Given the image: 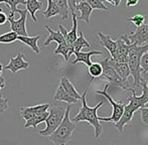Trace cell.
<instances>
[{
	"label": "cell",
	"mask_w": 148,
	"mask_h": 145,
	"mask_svg": "<svg viewBox=\"0 0 148 145\" xmlns=\"http://www.w3.org/2000/svg\"><path fill=\"white\" fill-rule=\"evenodd\" d=\"M108 88H109V84H107L102 91H95L96 94L101 95L105 99H107V101L110 103V105H112V108H113V112H112V115L110 117H99L100 121L104 122H113V123H117L119 119L121 118L124 111V106L125 104L123 102H115L113 100L110 94L108 93Z\"/></svg>",
	"instance_id": "cell-6"
},
{
	"label": "cell",
	"mask_w": 148,
	"mask_h": 145,
	"mask_svg": "<svg viewBox=\"0 0 148 145\" xmlns=\"http://www.w3.org/2000/svg\"><path fill=\"white\" fill-rule=\"evenodd\" d=\"M109 64L113 67L116 72L123 81H128V78L130 76V70H129L128 64H122V63H116L111 57H109Z\"/></svg>",
	"instance_id": "cell-14"
},
{
	"label": "cell",
	"mask_w": 148,
	"mask_h": 145,
	"mask_svg": "<svg viewBox=\"0 0 148 145\" xmlns=\"http://www.w3.org/2000/svg\"><path fill=\"white\" fill-rule=\"evenodd\" d=\"M142 80H148V72L142 75Z\"/></svg>",
	"instance_id": "cell-40"
},
{
	"label": "cell",
	"mask_w": 148,
	"mask_h": 145,
	"mask_svg": "<svg viewBox=\"0 0 148 145\" xmlns=\"http://www.w3.org/2000/svg\"><path fill=\"white\" fill-rule=\"evenodd\" d=\"M139 3V0H126L127 7H134Z\"/></svg>",
	"instance_id": "cell-37"
},
{
	"label": "cell",
	"mask_w": 148,
	"mask_h": 145,
	"mask_svg": "<svg viewBox=\"0 0 148 145\" xmlns=\"http://www.w3.org/2000/svg\"><path fill=\"white\" fill-rule=\"evenodd\" d=\"M88 68H89V74L92 77V79L99 78V77L102 76L103 69H102V66L100 63H92V65Z\"/></svg>",
	"instance_id": "cell-27"
},
{
	"label": "cell",
	"mask_w": 148,
	"mask_h": 145,
	"mask_svg": "<svg viewBox=\"0 0 148 145\" xmlns=\"http://www.w3.org/2000/svg\"><path fill=\"white\" fill-rule=\"evenodd\" d=\"M92 80L89 82V85L87 87V89L85 90L84 94L82 95V98H81V101H82V107H81L79 113L75 116L72 119V121L74 123H78V122H87L89 123L92 127L94 128V131H95V137L99 138L100 136L103 133V127L100 124V120H99V116H98V110H99L100 107L102 105H104L105 101H100L95 107H90L87 104V91H88V88L91 84Z\"/></svg>",
	"instance_id": "cell-1"
},
{
	"label": "cell",
	"mask_w": 148,
	"mask_h": 145,
	"mask_svg": "<svg viewBox=\"0 0 148 145\" xmlns=\"http://www.w3.org/2000/svg\"><path fill=\"white\" fill-rule=\"evenodd\" d=\"M83 47H90V43L88 42L86 38L84 36L83 31H80V36H78V38L75 40V42L72 44V49H73V53H79L81 51V49Z\"/></svg>",
	"instance_id": "cell-23"
},
{
	"label": "cell",
	"mask_w": 148,
	"mask_h": 145,
	"mask_svg": "<svg viewBox=\"0 0 148 145\" xmlns=\"http://www.w3.org/2000/svg\"><path fill=\"white\" fill-rule=\"evenodd\" d=\"M71 49V45H69L68 43L64 41V42L60 43V44L58 45V47L55 49V53L56 55H62L64 57V61L68 62L69 61V53H70Z\"/></svg>",
	"instance_id": "cell-26"
},
{
	"label": "cell",
	"mask_w": 148,
	"mask_h": 145,
	"mask_svg": "<svg viewBox=\"0 0 148 145\" xmlns=\"http://www.w3.org/2000/svg\"><path fill=\"white\" fill-rule=\"evenodd\" d=\"M140 68H141V72H142V75L148 72V51L142 55V57H141Z\"/></svg>",
	"instance_id": "cell-32"
},
{
	"label": "cell",
	"mask_w": 148,
	"mask_h": 145,
	"mask_svg": "<svg viewBox=\"0 0 148 145\" xmlns=\"http://www.w3.org/2000/svg\"><path fill=\"white\" fill-rule=\"evenodd\" d=\"M88 4L92 7V9H99V10H104L107 11L109 8L102 2V0H87Z\"/></svg>",
	"instance_id": "cell-31"
},
{
	"label": "cell",
	"mask_w": 148,
	"mask_h": 145,
	"mask_svg": "<svg viewBox=\"0 0 148 145\" xmlns=\"http://www.w3.org/2000/svg\"><path fill=\"white\" fill-rule=\"evenodd\" d=\"M76 10H79L81 11V15L77 16V20H83L85 21L87 24L90 23V16L92 14V7L88 4V2H81V3H78L76 6Z\"/></svg>",
	"instance_id": "cell-16"
},
{
	"label": "cell",
	"mask_w": 148,
	"mask_h": 145,
	"mask_svg": "<svg viewBox=\"0 0 148 145\" xmlns=\"http://www.w3.org/2000/svg\"><path fill=\"white\" fill-rule=\"evenodd\" d=\"M100 64H101L102 69H103V72H102L101 77L104 80L107 81L109 86L118 87V88H121L125 91L131 92L132 89L129 87L128 81H123L118 76L116 71L113 69V67L109 64V57H105L103 61L100 62Z\"/></svg>",
	"instance_id": "cell-5"
},
{
	"label": "cell",
	"mask_w": 148,
	"mask_h": 145,
	"mask_svg": "<svg viewBox=\"0 0 148 145\" xmlns=\"http://www.w3.org/2000/svg\"><path fill=\"white\" fill-rule=\"evenodd\" d=\"M26 1V8L25 9L27 10V12L30 14L31 19L33 20L34 22L37 21V18L35 16V12L38 11V10H41L43 6L42 2H38L37 0H25Z\"/></svg>",
	"instance_id": "cell-19"
},
{
	"label": "cell",
	"mask_w": 148,
	"mask_h": 145,
	"mask_svg": "<svg viewBox=\"0 0 148 145\" xmlns=\"http://www.w3.org/2000/svg\"><path fill=\"white\" fill-rule=\"evenodd\" d=\"M7 19H8V16L0 9V25H4L6 23V21H7Z\"/></svg>",
	"instance_id": "cell-36"
},
{
	"label": "cell",
	"mask_w": 148,
	"mask_h": 145,
	"mask_svg": "<svg viewBox=\"0 0 148 145\" xmlns=\"http://www.w3.org/2000/svg\"><path fill=\"white\" fill-rule=\"evenodd\" d=\"M9 107L8 104V99L7 98H3V97H0V113H3Z\"/></svg>",
	"instance_id": "cell-34"
},
{
	"label": "cell",
	"mask_w": 148,
	"mask_h": 145,
	"mask_svg": "<svg viewBox=\"0 0 148 145\" xmlns=\"http://www.w3.org/2000/svg\"><path fill=\"white\" fill-rule=\"evenodd\" d=\"M49 107H51V104H49V103L31 107H21L20 108V114H21L22 119L24 121H27L28 119L34 117V116L40 115V114L47 112L49 109Z\"/></svg>",
	"instance_id": "cell-10"
},
{
	"label": "cell",
	"mask_w": 148,
	"mask_h": 145,
	"mask_svg": "<svg viewBox=\"0 0 148 145\" xmlns=\"http://www.w3.org/2000/svg\"><path fill=\"white\" fill-rule=\"evenodd\" d=\"M87 0H77V4L78 3H81V2H86Z\"/></svg>",
	"instance_id": "cell-43"
},
{
	"label": "cell",
	"mask_w": 148,
	"mask_h": 145,
	"mask_svg": "<svg viewBox=\"0 0 148 145\" xmlns=\"http://www.w3.org/2000/svg\"><path fill=\"white\" fill-rule=\"evenodd\" d=\"M16 12L19 13V18L14 19V13H10L8 16V21L10 22L11 31L15 32L18 36H27L26 30V17H27V10L26 9H16Z\"/></svg>",
	"instance_id": "cell-7"
},
{
	"label": "cell",
	"mask_w": 148,
	"mask_h": 145,
	"mask_svg": "<svg viewBox=\"0 0 148 145\" xmlns=\"http://www.w3.org/2000/svg\"><path fill=\"white\" fill-rule=\"evenodd\" d=\"M60 85L62 87V89L64 90V92H66L69 96L72 97V98H74V99H76V100H78V101H81L82 95L79 94L78 91H77L76 88H75V86L70 82V80H69L66 77H62V78L60 79Z\"/></svg>",
	"instance_id": "cell-15"
},
{
	"label": "cell",
	"mask_w": 148,
	"mask_h": 145,
	"mask_svg": "<svg viewBox=\"0 0 148 145\" xmlns=\"http://www.w3.org/2000/svg\"><path fill=\"white\" fill-rule=\"evenodd\" d=\"M39 38H40V36H18L17 40H19L20 42L24 43L27 47H30V49L35 53L36 55H38L40 53V49H39L38 45H37V42H38Z\"/></svg>",
	"instance_id": "cell-17"
},
{
	"label": "cell",
	"mask_w": 148,
	"mask_h": 145,
	"mask_svg": "<svg viewBox=\"0 0 148 145\" xmlns=\"http://www.w3.org/2000/svg\"><path fill=\"white\" fill-rule=\"evenodd\" d=\"M69 5V10H71L72 13H76V6H77V0H66Z\"/></svg>",
	"instance_id": "cell-35"
},
{
	"label": "cell",
	"mask_w": 148,
	"mask_h": 145,
	"mask_svg": "<svg viewBox=\"0 0 148 145\" xmlns=\"http://www.w3.org/2000/svg\"><path fill=\"white\" fill-rule=\"evenodd\" d=\"M73 17V27L70 31H68V36L66 37V42L69 45H72L78 38V20H77V14L72 13Z\"/></svg>",
	"instance_id": "cell-21"
},
{
	"label": "cell",
	"mask_w": 148,
	"mask_h": 145,
	"mask_svg": "<svg viewBox=\"0 0 148 145\" xmlns=\"http://www.w3.org/2000/svg\"><path fill=\"white\" fill-rule=\"evenodd\" d=\"M113 1H114V6H115V7H118L121 3V0H113Z\"/></svg>",
	"instance_id": "cell-39"
},
{
	"label": "cell",
	"mask_w": 148,
	"mask_h": 145,
	"mask_svg": "<svg viewBox=\"0 0 148 145\" xmlns=\"http://www.w3.org/2000/svg\"><path fill=\"white\" fill-rule=\"evenodd\" d=\"M106 1L109 2V3H110V4H112V5H114V1H113V0H106Z\"/></svg>",
	"instance_id": "cell-42"
},
{
	"label": "cell",
	"mask_w": 148,
	"mask_h": 145,
	"mask_svg": "<svg viewBox=\"0 0 148 145\" xmlns=\"http://www.w3.org/2000/svg\"><path fill=\"white\" fill-rule=\"evenodd\" d=\"M47 116H49V112L47 111V112H45V113L40 114V115H37V116H34V117L30 118V119H28L27 121H25L24 128H29V127L36 128V126L38 125V124H40L45 121Z\"/></svg>",
	"instance_id": "cell-22"
},
{
	"label": "cell",
	"mask_w": 148,
	"mask_h": 145,
	"mask_svg": "<svg viewBox=\"0 0 148 145\" xmlns=\"http://www.w3.org/2000/svg\"><path fill=\"white\" fill-rule=\"evenodd\" d=\"M45 29L49 31V36L47 37L45 41L43 42V45H45V47H47V45H49V43L53 42V41H56L58 44H60V43H62V42H64V41H66V39H64V36L60 34V30H58V31H56V30H53L49 25L45 26Z\"/></svg>",
	"instance_id": "cell-18"
},
{
	"label": "cell",
	"mask_w": 148,
	"mask_h": 145,
	"mask_svg": "<svg viewBox=\"0 0 148 145\" xmlns=\"http://www.w3.org/2000/svg\"><path fill=\"white\" fill-rule=\"evenodd\" d=\"M53 99H55L56 101H62V102H66L68 105L77 104V103L79 102L78 100H76V99L69 96V95L64 92V90L62 89V87L60 86V85L58 87L57 91H56V94H55V96H53Z\"/></svg>",
	"instance_id": "cell-20"
},
{
	"label": "cell",
	"mask_w": 148,
	"mask_h": 145,
	"mask_svg": "<svg viewBox=\"0 0 148 145\" xmlns=\"http://www.w3.org/2000/svg\"><path fill=\"white\" fill-rule=\"evenodd\" d=\"M139 110H140L141 120H142L143 124L148 126V107H143V108Z\"/></svg>",
	"instance_id": "cell-33"
},
{
	"label": "cell",
	"mask_w": 148,
	"mask_h": 145,
	"mask_svg": "<svg viewBox=\"0 0 148 145\" xmlns=\"http://www.w3.org/2000/svg\"><path fill=\"white\" fill-rule=\"evenodd\" d=\"M66 109L60 106H51L49 107V116L45 119V129L38 131V134L43 137H49L51 134L55 132V130L60 125L62 119L64 117Z\"/></svg>",
	"instance_id": "cell-4"
},
{
	"label": "cell",
	"mask_w": 148,
	"mask_h": 145,
	"mask_svg": "<svg viewBox=\"0 0 148 145\" xmlns=\"http://www.w3.org/2000/svg\"><path fill=\"white\" fill-rule=\"evenodd\" d=\"M56 5L60 9V15L62 16V19H68L69 17V5L66 0H53Z\"/></svg>",
	"instance_id": "cell-25"
},
{
	"label": "cell",
	"mask_w": 148,
	"mask_h": 145,
	"mask_svg": "<svg viewBox=\"0 0 148 145\" xmlns=\"http://www.w3.org/2000/svg\"><path fill=\"white\" fill-rule=\"evenodd\" d=\"M2 72H3V66H2L1 64H0V77H1Z\"/></svg>",
	"instance_id": "cell-41"
},
{
	"label": "cell",
	"mask_w": 148,
	"mask_h": 145,
	"mask_svg": "<svg viewBox=\"0 0 148 145\" xmlns=\"http://www.w3.org/2000/svg\"><path fill=\"white\" fill-rule=\"evenodd\" d=\"M72 105H68L62 123L53 134L49 136V140L53 145H66L73 139V134L76 130V123L70 119V111Z\"/></svg>",
	"instance_id": "cell-2"
},
{
	"label": "cell",
	"mask_w": 148,
	"mask_h": 145,
	"mask_svg": "<svg viewBox=\"0 0 148 145\" xmlns=\"http://www.w3.org/2000/svg\"><path fill=\"white\" fill-rule=\"evenodd\" d=\"M136 111H138V109L131 103H128V104L124 106V111H123L122 116H121V118L119 119L117 123H115V127L117 128L120 133L124 132V127L132 120L133 115H134V113Z\"/></svg>",
	"instance_id": "cell-9"
},
{
	"label": "cell",
	"mask_w": 148,
	"mask_h": 145,
	"mask_svg": "<svg viewBox=\"0 0 148 145\" xmlns=\"http://www.w3.org/2000/svg\"><path fill=\"white\" fill-rule=\"evenodd\" d=\"M17 37L18 36L15 32H6V34L0 36V43H12L15 40H17Z\"/></svg>",
	"instance_id": "cell-28"
},
{
	"label": "cell",
	"mask_w": 148,
	"mask_h": 145,
	"mask_svg": "<svg viewBox=\"0 0 148 145\" xmlns=\"http://www.w3.org/2000/svg\"><path fill=\"white\" fill-rule=\"evenodd\" d=\"M145 19H146V16L145 15H142V14H136V15L132 16V17L127 18V21L132 22L136 27H139V26H141L142 24H144Z\"/></svg>",
	"instance_id": "cell-30"
},
{
	"label": "cell",
	"mask_w": 148,
	"mask_h": 145,
	"mask_svg": "<svg viewBox=\"0 0 148 145\" xmlns=\"http://www.w3.org/2000/svg\"><path fill=\"white\" fill-rule=\"evenodd\" d=\"M23 57V53H17V57H10L8 65H6L3 69L8 70L12 74H15V72L21 71V70H27L29 68V64L24 61Z\"/></svg>",
	"instance_id": "cell-11"
},
{
	"label": "cell",
	"mask_w": 148,
	"mask_h": 145,
	"mask_svg": "<svg viewBox=\"0 0 148 145\" xmlns=\"http://www.w3.org/2000/svg\"><path fill=\"white\" fill-rule=\"evenodd\" d=\"M111 145H116V144H111Z\"/></svg>",
	"instance_id": "cell-44"
},
{
	"label": "cell",
	"mask_w": 148,
	"mask_h": 145,
	"mask_svg": "<svg viewBox=\"0 0 148 145\" xmlns=\"http://www.w3.org/2000/svg\"><path fill=\"white\" fill-rule=\"evenodd\" d=\"M98 36H99L100 44L101 47H105L108 51H109L110 57L113 59L116 55V49H117V43L116 40L112 39V37L110 34H104L102 32H98Z\"/></svg>",
	"instance_id": "cell-12"
},
{
	"label": "cell",
	"mask_w": 148,
	"mask_h": 145,
	"mask_svg": "<svg viewBox=\"0 0 148 145\" xmlns=\"http://www.w3.org/2000/svg\"><path fill=\"white\" fill-rule=\"evenodd\" d=\"M103 55V53L99 51H88V53H83V51L75 53L76 59H75V61L72 62V64L73 65H76L77 63H83L87 67H90L92 65V62H91L92 55Z\"/></svg>",
	"instance_id": "cell-13"
},
{
	"label": "cell",
	"mask_w": 148,
	"mask_h": 145,
	"mask_svg": "<svg viewBox=\"0 0 148 145\" xmlns=\"http://www.w3.org/2000/svg\"><path fill=\"white\" fill-rule=\"evenodd\" d=\"M4 87H5V79H4L3 77H0V97H2L1 91H2V89H4Z\"/></svg>",
	"instance_id": "cell-38"
},
{
	"label": "cell",
	"mask_w": 148,
	"mask_h": 145,
	"mask_svg": "<svg viewBox=\"0 0 148 145\" xmlns=\"http://www.w3.org/2000/svg\"><path fill=\"white\" fill-rule=\"evenodd\" d=\"M126 37L130 42V44H148V23L142 24L139 27H136L135 31L132 34H126Z\"/></svg>",
	"instance_id": "cell-8"
},
{
	"label": "cell",
	"mask_w": 148,
	"mask_h": 145,
	"mask_svg": "<svg viewBox=\"0 0 148 145\" xmlns=\"http://www.w3.org/2000/svg\"><path fill=\"white\" fill-rule=\"evenodd\" d=\"M148 51V44L134 45L128 53V67L131 76L134 79V86L139 87L142 81V72L140 68L141 57Z\"/></svg>",
	"instance_id": "cell-3"
},
{
	"label": "cell",
	"mask_w": 148,
	"mask_h": 145,
	"mask_svg": "<svg viewBox=\"0 0 148 145\" xmlns=\"http://www.w3.org/2000/svg\"><path fill=\"white\" fill-rule=\"evenodd\" d=\"M43 15L45 18H51L56 15H60V9L53 0H47V8L43 11Z\"/></svg>",
	"instance_id": "cell-24"
},
{
	"label": "cell",
	"mask_w": 148,
	"mask_h": 145,
	"mask_svg": "<svg viewBox=\"0 0 148 145\" xmlns=\"http://www.w3.org/2000/svg\"><path fill=\"white\" fill-rule=\"evenodd\" d=\"M0 3H6L10 6V13H15L18 4H26L25 0H0Z\"/></svg>",
	"instance_id": "cell-29"
}]
</instances>
